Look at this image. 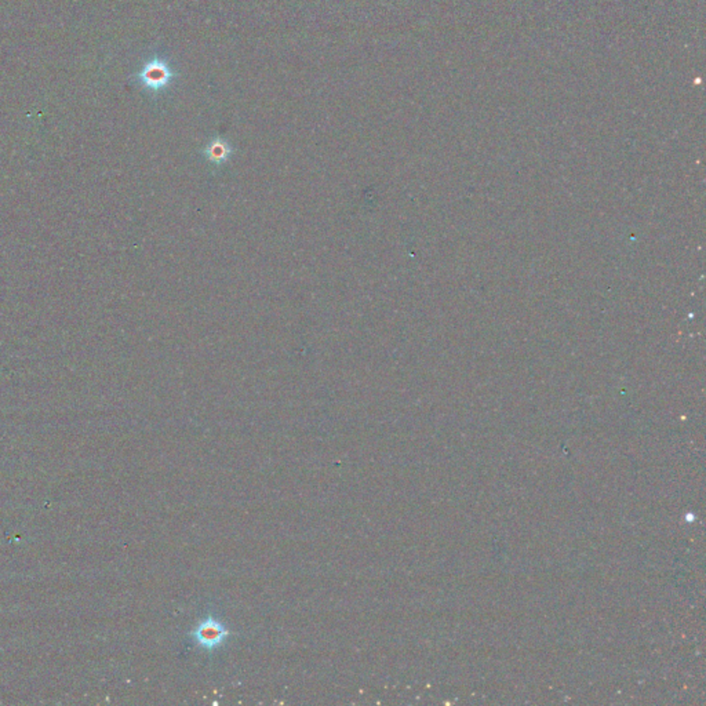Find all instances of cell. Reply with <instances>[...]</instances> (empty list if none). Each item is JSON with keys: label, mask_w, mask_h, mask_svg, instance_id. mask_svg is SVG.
I'll use <instances>...</instances> for the list:
<instances>
[{"label": "cell", "mask_w": 706, "mask_h": 706, "mask_svg": "<svg viewBox=\"0 0 706 706\" xmlns=\"http://www.w3.org/2000/svg\"><path fill=\"white\" fill-rule=\"evenodd\" d=\"M228 635L229 633H228L226 628L221 623L220 621L213 619V618H207L206 621H203L193 632L196 642L207 650L219 647Z\"/></svg>", "instance_id": "obj_1"}, {"label": "cell", "mask_w": 706, "mask_h": 706, "mask_svg": "<svg viewBox=\"0 0 706 706\" xmlns=\"http://www.w3.org/2000/svg\"><path fill=\"white\" fill-rule=\"evenodd\" d=\"M141 76H142L144 83L148 88L159 90V88H165L170 82L172 72L167 65H165L160 61H155L144 69Z\"/></svg>", "instance_id": "obj_2"}, {"label": "cell", "mask_w": 706, "mask_h": 706, "mask_svg": "<svg viewBox=\"0 0 706 706\" xmlns=\"http://www.w3.org/2000/svg\"><path fill=\"white\" fill-rule=\"evenodd\" d=\"M230 153H232L230 146L228 145V142L222 139H214L205 149V156L209 159V162L214 165L225 163L229 159Z\"/></svg>", "instance_id": "obj_3"}]
</instances>
